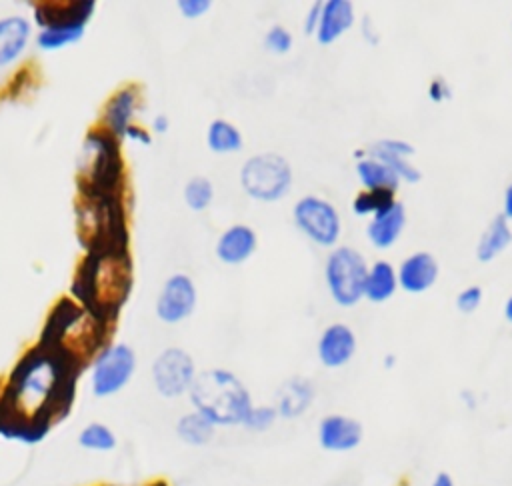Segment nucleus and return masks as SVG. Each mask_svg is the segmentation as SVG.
<instances>
[{"label":"nucleus","mask_w":512,"mask_h":486,"mask_svg":"<svg viewBox=\"0 0 512 486\" xmlns=\"http://www.w3.org/2000/svg\"><path fill=\"white\" fill-rule=\"evenodd\" d=\"M184 202L190 210L202 212L214 198V186L206 176H194L184 184Z\"/></svg>","instance_id":"obj_30"},{"label":"nucleus","mask_w":512,"mask_h":486,"mask_svg":"<svg viewBox=\"0 0 512 486\" xmlns=\"http://www.w3.org/2000/svg\"><path fill=\"white\" fill-rule=\"evenodd\" d=\"M136 372V352L124 342L106 344L92 360L90 388L96 398H110L122 392Z\"/></svg>","instance_id":"obj_9"},{"label":"nucleus","mask_w":512,"mask_h":486,"mask_svg":"<svg viewBox=\"0 0 512 486\" xmlns=\"http://www.w3.org/2000/svg\"><path fill=\"white\" fill-rule=\"evenodd\" d=\"M430 486H454V480H452V476L448 472H438Z\"/></svg>","instance_id":"obj_43"},{"label":"nucleus","mask_w":512,"mask_h":486,"mask_svg":"<svg viewBox=\"0 0 512 486\" xmlns=\"http://www.w3.org/2000/svg\"><path fill=\"white\" fill-rule=\"evenodd\" d=\"M196 286L188 274L176 272L168 276L156 298V316L164 324L186 320L196 308Z\"/></svg>","instance_id":"obj_13"},{"label":"nucleus","mask_w":512,"mask_h":486,"mask_svg":"<svg viewBox=\"0 0 512 486\" xmlns=\"http://www.w3.org/2000/svg\"><path fill=\"white\" fill-rule=\"evenodd\" d=\"M374 148H380L384 152H390V154H400V156H410L414 152L412 144L404 142V140H398V138H384V140H378L374 144Z\"/></svg>","instance_id":"obj_37"},{"label":"nucleus","mask_w":512,"mask_h":486,"mask_svg":"<svg viewBox=\"0 0 512 486\" xmlns=\"http://www.w3.org/2000/svg\"><path fill=\"white\" fill-rule=\"evenodd\" d=\"M82 36H84V30H40L36 36V44L40 50L54 52L80 42Z\"/></svg>","instance_id":"obj_31"},{"label":"nucleus","mask_w":512,"mask_h":486,"mask_svg":"<svg viewBox=\"0 0 512 486\" xmlns=\"http://www.w3.org/2000/svg\"><path fill=\"white\" fill-rule=\"evenodd\" d=\"M76 238L84 254L128 250V216L124 194L76 198Z\"/></svg>","instance_id":"obj_5"},{"label":"nucleus","mask_w":512,"mask_h":486,"mask_svg":"<svg viewBox=\"0 0 512 486\" xmlns=\"http://www.w3.org/2000/svg\"><path fill=\"white\" fill-rule=\"evenodd\" d=\"M316 350L326 368H340L352 360L356 352V336L350 326L334 322L322 330Z\"/></svg>","instance_id":"obj_16"},{"label":"nucleus","mask_w":512,"mask_h":486,"mask_svg":"<svg viewBox=\"0 0 512 486\" xmlns=\"http://www.w3.org/2000/svg\"><path fill=\"white\" fill-rule=\"evenodd\" d=\"M30 34L32 24L26 16L10 14L0 18V68L10 66L24 54Z\"/></svg>","instance_id":"obj_19"},{"label":"nucleus","mask_w":512,"mask_h":486,"mask_svg":"<svg viewBox=\"0 0 512 486\" xmlns=\"http://www.w3.org/2000/svg\"><path fill=\"white\" fill-rule=\"evenodd\" d=\"M314 400V386L306 378H290L288 382L282 384L278 390V402H276V412L278 416L292 420L302 416L308 406Z\"/></svg>","instance_id":"obj_21"},{"label":"nucleus","mask_w":512,"mask_h":486,"mask_svg":"<svg viewBox=\"0 0 512 486\" xmlns=\"http://www.w3.org/2000/svg\"><path fill=\"white\" fill-rule=\"evenodd\" d=\"M242 190L258 202H276L288 194L292 168L288 160L274 152L250 156L240 170Z\"/></svg>","instance_id":"obj_7"},{"label":"nucleus","mask_w":512,"mask_h":486,"mask_svg":"<svg viewBox=\"0 0 512 486\" xmlns=\"http://www.w3.org/2000/svg\"><path fill=\"white\" fill-rule=\"evenodd\" d=\"M354 24V6L348 0H328L322 2V14L316 28V38L320 44L336 42Z\"/></svg>","instance_id":"obj_20"},{"label":"nucleus","mask_w":512,"mask_h":486,"mask_svg":"<svg viewBox=\"0 0 512 486\" xmlns=\"http://www.w3.org/2000/svg\"><path fill=\"white\" fill-rule=\"evenodd\" d=\"M148 486H168L164 480H156V482H152V484H148Z\"/></svg>","instance_id":"obj_45"},{"label":"nucleus","mask_w":512,"mask_h":486,"mask_svg":"<svg viewBox=\"0 0 512 486\" xmlns=\"http://www.w3.org/2000/svg\"><path fill=\"white\" fill-rule=\"evenodd\" d=\"M214 430L216 426L196 410L182 414L176 422V436L188 446L208 444L214 436Z\"/></svg>","instance_id":"obj_25"},{"label":"nucleus","mask_w":512,"mask_h":486,"mask_svg":"<svg viewBox=\"0 0 512 486\" xmlns=\"http://www.w3.org/2000/svg\"><path fill=\"white\" fill-rule=\"evenodd\" d=\"M80 370L36 344L10 370L0 390V434L34 444L68 414Z\"/></svg>","instance_id":"obj_1"},{"label":"nucleus","mask_w":512,"mask_h":486,"mask_svg":"<svg viewBox=\"0 0 512 486\" xmlns=\"http://www.w3.org/2000/svg\"><path fill=\"white\" fill-rule=\"evenodd\" d=\"M320 14H322V2H314L306 14V20H304V30L306 34H312L316 32L318 28V22H320Z\"/></svg>","instance_id":"obj_40"},{"label":"nucleus","mask_w":512,"mask_h":486,"mask_svg":"<svg viewBox=\"0 0 512 486\" xmlns=\"http://www.w3.org/2000/svg\"><path fill=\"white\" fill-rule=\"evenodd\" d=\"M152 384L164 398H178L186 394L196 378V366L192 356L178 346L164 348L150 368Z\"/></svg>","instance_id":"obj_11"},{"label":"nucleus","mask_w":512,"mask_h":486,"mask_svg":"<svg viewBox=\"0 0 512 486\" xmlns=\"http://www.w3.org/2000/svg\"><path fill=\"white\" fill-rule=\"evenodd\" d=\"M278 418V412L274 406H252L250 412L246 414L242 426H246L248 430L254 432H264L268 430Z\"/></svg>","instance_id":"obj_33"},{"label":"nucleus","mask_w":512,"mask_h":486,"mask_svg":"<svg viewBox=\"0 0 512 486\" xmlns=\"http://www.w3.org/2000/svg\"><path fill=\"white\" fill-rule=\"evenodd\" d=\"M188 396L194 410L214 426H238L254 406L244 382L226 368H210L196 374Z\"/></svg>","instance_id":"obj_6"},{"label":"nucleus","mask_w":512,"mask_h":486,"mask_svg":"<svg viewBox=\"0 0 512 486\" xmlns=\"http://www.w3.org/2000/svg\"><path fill=\"white\" fill-rule=\"evenodd\" d=\"M368 264L352 246L334 248L324 266V278L330 296L340 306H354L364 296Z\"/></svg>","instance_id":"obj_8"},{"label":"nucleus","mask_w":512,"mask_h":486,"mask_svg":"<svg viewBox=\"0 0 512 486\" xmlns=\"http://www.w3.org/2000/svg\"><path fill=\"white\" fill-rule=\"evenodd\" d=\"M124 156L120 140L96 126L86 132L76 158V186L80 196L124 194Z\"/></svg>","instance_id":"obj_4"},{"label":"nucleus","mask_w":512,"mask_h":486,"mask_svg":"<svg viewBox=\"0 0 512 486\" xmlns=\"http://www.w3.org/2000/svg\"><path fill=\"white\" fill-rule=\"evenodd\" d=\"M122 138H128V140H132V142H138V144H150L152 142V136H150V132L148 130H144L142 126H138V124H130L128 128H126V132H124V136Z\"/></svg>","instance_id":"obj_39"},{"label":"nucleus","mask_w":512,"mask_h":486,"mask_svg":"<svg viewBox=\"0 0 512 486\" xmlns=\"http://www.w3.org/2000/svg\"><path fill=\"white\" fill-rule=\"evenodd\" d=\"M504 318L512 324V296L506 300V304H504Z\"/></svg>","instance_id":"obj_44"},{"label":"nucleus","mask_w":512,"mask_h":486,"mask_svg":"<svg viewBox=\"0 0 512 486\" xmlns=\"http://www.w3.org/2000/svg\"><path fill=\"white\" fill-rule=\"evenodd\" d=\"M216 256L220 262L238 266L246 262L256 250V234L246 224L228 226L216 240Z\"/></svg>","instance_id":"obj_18"},{"label":"nucleus","mask_w":512,"mask_h":486,"mask_svg":"<svg viewBox=\"0 0 512 486\" xmlns=\"http://www.w3.org/2000/svg\"><path fill=\"white\" fill-rule=\"evenodd\" d=\"M78 444L88 452H112L116 448V434L102 422H90L80 430Z\"/></svg>","instance_id":"obj_29"},{"label":"nucleus","mask_w":512,"mask_h":486,"mask_svg":"<svg viewBox=\"0 0 512 486\" xmlns=\"http://www.w3.org/2000/svg\"><path fill=\"white\" fill-rule=\"evenodd\" d=\"M428 96H430V100H432V102L442 104V102L450 100L452 92H450V86L446 84V80H442V78H434V80L430 82V86H428Z\"/></svg>","instance_id":"obj_38"},{"label":"nucleus","mask_w":512,"mask_h":486,"mask_svg":"<svg viewBox=\"0 0 512 486\" xmlns=\"http://www.w3.org/2000/svg\"><path fill=\"white\" fill-rule=\"evenodd\" d=\"M132 282L130 250L88 252L74 272L70 298L112 326L130 298Z\"/></svg>","instance_id":"obj_2"},{"label":"nucleus","mask_w":512,"mask_h":486,"mask_svg":"<svg viewBox=\"0 0 512 486\" xmlns=\"http://www.w3.org/2000/svg\"><path fill=\"white\" fill-rule=\"evenodd\" d=\"M482 302V288L480 286H466L458 296H456V308L464 314H472Z\"/></svg>","instance_id":"obj_35"},{"label":"nucleus","mask_w":512,"mask_h":486,"mask_svg":"<svg viewBox=\"0 0 512 486\" xmlns=\"http://www.w3.org/2000/svg\"><path fill=\"white\" fill-rule=\"evenodd\" d=\"M96 10L94 0L34 2V22L40 30H84Z\"/></svg>","instance_id":"obj_12"},{"label":"nucleus","mask_w":512,"mask_h":486,"mask_svg":"<svg viewBox=\"0 0 512 486\" xmlns=\"http://www.w3.org/2000/svg\"><path fill=\"white\" fill-rule=\"evenodd\" d=\"M502 206H504V216L510 220V218H512V184L504 190V202H502Z\"/></svg>","instance_id":"obj_42"},{"label":"nucleus","mask_w":512,"mask_h":486,"mask_svg":"<svg viewBox=\"0 0 512 486\" xmlns=\"http://www.w3.org/2000/svg\"><path fill=\"white\" fill-rule=\"evenodd\" d=\"M406 224V212H404V206L400 202H396L390 210L374 216L370 222H368V228H366V234H368V240L380 248V250H386L390 248L398 236L402 234V228Z\"/></svg>","instance_id":"obj_22"},{"label":"nucleus","mask_w":512,"mask_h":486,"mask_svg":"<svg viewBox=\"0 0 512 486\" xmlns=\"http://www.w3.org/2000/svg\"><path fill=\"white\" fill-rule=\"evenodd\" d=\"M510 242H512V230H510L508 218L504 214H500L488 224V228L480 236L476 256L480 262H490L500 252H504Z\"/></svg>","instance_id":"obj_24"},{"label":"nucleus","mask_w":512,"mask_h":486,"mask_svg":"<svg viewBox=\"0 0 512 486\" xmlns=\"http://www.w3.org/2000/svg\"><path fill=\"white\" fill-rule=\"evenodd\" d=\"M376 160H380L382 164H386L396 176L398 180H406V182H418L420 180V172L416 166H412L408 162L406 156H400V154H390V152H384L380 148H374V156Z\"/></svg>","instance_id":"obj_32"},{"label":"nucleus","mask_w":512,"mask_h":486,"mask_svg":"<svg viewBox=\"0 0 512 486\" xmlns=\"http://www.w3.org/2000/svg\"><path fill=\"white\" fill-rule=\"evenodd\" d=\"M362 424L344 414H328L318 424V442L328 452H350L362 442Z\"/></svg>","instance_id":"obj_15"},{"label":"nucleus","mask_w":512,"mask_h":486,"mask_svg":"<svg viewBox=\"0 0 512 486\" xmlns=\"http://www.w3.org/2000/svg\"><path fill=\"white\" fill-rule=\"evenodd\" d=\"M264 46H266L272 54H286V52L292 48V34H290L284 26L276 24V26H272V28L266 32V36H264Z\"/></svg>","instance_id":"obj_34"},{"label":"nucleus","mask_w":512,"mask_h":486,"mask_svg":"<svg viewBox=\"0 0 512 486\" xmlns=\"http://www.w3.org/2000/svg\"><path fill=\"white\" fill-rule=\"evenodd\" d=\"M294 224L300 232L320 246L336 244L342 222L338 210L320 196H302L292 208Z\"/></svg>","instance_id":"obj_10"},{"label":"nucleus","mask_w":512,"mask_h":486,"mask_svg":"<svg viewBox=\"0 0 512 486\" xmlns=\"http://www.w3.org/2000/svg\"><path fill=\"white\" fill-rule=\"evenodd\" d=\"M168 126H170V122H168V118H166L164 114H160V116H156V118L152 120V130H154L156 134L168 132Z\"/></svg>","instance_id":"obj_41"},{"label":"nucleus","mask_w":512,"mask_h":486,"mask_svg":"<svg viewBox=\"0 0 512 486\" xmlns=\"http://www.w3.org/2000/svg\"><path fill=\"white\" fill-rule=\"evenodd\" d=\"M396 276L402 290L410 294H420L436 282L438 262L430 252H414L402 260Z\"/></svg>","instance_id":"obj_17"},{"label":"nucleus","mask_w":512,"mask_h":486,"mask_svg":"<svg viewBox=\"0 0 512 486\" xmlns=\"http://www.w3.org/2000/svg\"><path fill=\"white\" fill-rule=\"evenodd\" d=\"M396 204V192L394 190H362L352 200V210L356 216H378L386 210H390Z\"/></svg>","instance_id":"obj_28"},{"label":"nucleus","mask_w":512,"mask_h":486,"mask_svg":"<svg viewBox=\"0 0 512 486\" xmlns=\"http://www.w3.org/2000/svg\"><path fill=\"white\" fill-rule=\"evenodd\" d=\"M142 92L136 84H126L118 88L104 104L102 116H100V128L122 140L126 128L134 124V116L140 108Z\"/></svg>","instance_id":"obj_14"},{"label":"nucleus","mask_w":512,"mask_h":486,"mask_svg":"<svg viewBox=\"0 0 512 486\" xmlns=\"http://www.w3.org/2000/svg\"><path fill=\"white\" fill-rule=\"evenodd\" d=\"M206 144L214 154H232L242 148V134L228 120L216 118L206 130Z\"/></svg>","instance_id":"obj_27"},{"label":"nucleus","mask_w":512,"mask_h":486,"mask_svg":"<svg viewBox=\"0 0 512 486\" xmlns=\"http://www.w3.org/2000/svg\"><path fill=\"white\" fill-rule=\"evenodd\" d=\"M110 324L96 318L74 298L62 296L48 312L38 344L60 354L80 372L106 346Z\"/></svg>","instance_id":"obj_3"},{"label":"nucleus","mask_w":512,"mask_h":486,"mask_svg":"<svg viewBox=\"0 0 512 486\" xmlns=\"http://www.w3.org/2000/svg\"><path fill=\"white\" fill-rule=\"evenodd\" d=\"M356 174L360 184L364 186V190H376V188H384V190H394L398 188L400 180L398 176L380 160L376 158H362L356 164Z\"/></svg>","instance_id":"obj_26"},{"label":"nucleus","mask_w":512,"mask_h":486,"mask_svg":"<svg viewBox=\"0 0 512 486\" xmlns=\"http://www.w3.org/2000/svg\"><path fill=\"white\" fill-rule=\"evenodd\" d=\"M212 2L210 0H178V10L184 18H200L210 10Z\"/></svg>","instance_id":"obj_36"},{"label":"nucleus","mask_w":512,"mask_h":486,"mask_svg":"<svg viewBox=\"0 0 512 486\" xmlns=\"http://www.w3.org/2000/svg\"><path fill=\"white\" fill-rule=\"evenodd\" d=\"M398 288V276L390 262L376 260L368 266L366 282H364V296L372 302H384L394 296Z\"/></svg>","instance_id":"obj_23"}]
</instances>
